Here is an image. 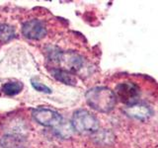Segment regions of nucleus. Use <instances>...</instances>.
<instances>
[{
  "label": "nucleus",
  "instance_id": "obj_10",
  "mask_svg": "<svg viewBox=\"0 0 158 148\" xmlns=\"http://www.w3.org/2000/svg\"><path fill=\"white\" fill-rule=\"evenodd\" d=\"M16 37L15 29L8 24L0 25V42L8 43Z\"/></svg>",
  "mask_w": 158,
  "mask_h": 148
},
{
  "label": "nucleus",
  "instance_id": "obj_7",
  "mask_svg": "<svg viewBox=\"0 0 158 148\" xmlns=\"http://www.w3.org/2000/svg\"><path fill=\"white\" fill-rule=\"evenodd\" d=\"M123 112L127 117L139 121H146L152 116L150 107L143 103H135L133 105L127 106Z\"/></svg>",
  "mask_w": 158,
  "mask_h": 148
},
{
  "label": "nucleus",
  "instance_id": "obj_11",
  "mask_svg": "<svg viewBox=\"0 0 158 148\" xmlns=\"http://www.w3.org/2000/svg\"><path fill=\"white\" fill-rule=\"evenodd\" d=\"M0 143H1L3 148H18L19 146H21V140H20V138L12 135L4 136L1 139V141H0Z\"/></svg>",
  "mask_w": 158,
  "mask_h": 148
},
{
  "label": "nucleus",
  "instance_id": "obj_5",
  "mask_svg": "<svg viewBox=\"0 0 158 148\" xmlns=\"http://www.w3.org/2000/svg\"><path fill=\"white\" fill-rule=\"evenodd\" d=\"M115 94L117 99L118 98L123 103L127 104V106H131L136 103L140 92L135 84L131 82H123L117 86Z\"/></svg>",
  "mask_w": 158,
  "mask_h": 148
},
{
  "label": "nucleus",
  "instance_id": "obj_2",
  "mask_svg": "<svg viewBox=\"0 0 158 148\" xmlns=\"http://www.w3.org/2000/svg\"><path fill=\"white\" fill-rule=\"evenodd\" d=\"M71 125L74 130L79 133H92L98 130V118L87 110H77L73 113Z\"/></svg>",
  "mask_w": 158,
  "mask_h": 148
},
{
  "label": "nucleus",
  "instance_id": "obj_6",
  "mask_svg": "<svg viewBox=\"0 0 158 148\" xmlns=\"http://www.w3.org/2000/svg\"><path fill=\"white\" fill-rule=\"evenodd\" d=\"M22 33L25 37L30 39L39 41L46 37L47 28L44 24L37 19L26 21L22 26Z\"/></svg>",
  "mask_w": 158,
  "mask_h": 148
},
{
  "label": "nucleus",
  "instance_id": "obj_1",
  "mask_svg": "<svg viewBox=\"0 0 158 148\" xmlns=\"http://www.w3.org/2000/svg\"><path fill=\"white\" fill-rule=\"evenodd\" d=\"M85 99L89 107L100 113L111 112L117 103L115 92L110 88L104 86L89 89L85 94Z\"/></svg>",
  "mask_w": 158,
  "mask_h": 148
},
{
  "label": "nucleus",
  "instance_id": "obj_3",
  "mask_svg": "<svg viewBox=\"0 0 158 148\" xmlns=\"http://www.w3.org/2000/svg\"><path fill=\"white\" fill-rule=\"evenodd\" d=\"M52 60L57 62L62 69L68 72H76L83 65V58L74 51H56L52 54Z\"/></svg>",
  "mask_w": 158,
  "mask_h": 148
},
{
  "label": "nucleus",
  "instance_id": "obj_4",
  "mask_svg": "<svg viewBox=\"0 0 158 148\" xmlns=\"http://www.w3.org/2000/svg\"><path fill=\"white\" fill-rule=\"evenodd\" d=\"M34 120L44 126L58 127L62 125L63 118L59 113L48 108H36L32 111Z\"/></svg>",
  "mask_w": 158,
  "mask_h": 148
},
{
  "label": "nucleus",
  "instance_id": "obj_9",
  "mask_svg": "<svg viewBox=\"0 0 158 148\" xmlns=\"http://www.w3.org/2000/svg\"><path fill=\"white\" fill-rule=\"evenodd\" d=\"M23 83L20 81H11L3 84L2 91L8 96H15L23 90Z\"/></svg>",
  "mask_w": 158,
  "mask_h": 148
},
{
  "label": "nucleus",
  "instance_id": "obj_12",
  "mask_svg": "<svg viewBox=\"0 0 158 148\" xmlns=\"http://www.w3.org/2000/svg\"><path fill=\"white\" fill-rule=\"evenodd\" d=\"M31 84H32L33 88L38 92L44 93V94H51L52 93L51 88L48 87L47 85H44V84L41 83V82L35 80V79H31Z\"/></svg>",
  "mask_w": 158,
  "mask_h": 148
},
{
  "label": "nucleus",
  "instance_id": "obj_8",
  "mask_svg": "<svg viewBox=\"0 0 158 148\" xmlns=\"http://www.w3.org/2000/svg\"><path fill=\"white\" fill-rule=\"evenodd\" d=\"M51 74L56 80L66 85H75L77 83L76 78L73 76V74L62 68H52L51 69Z\"/></svg>",
  "mask_w": 158,
  "mask_h": 148
}]
</instances>
